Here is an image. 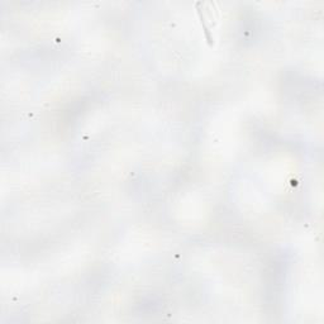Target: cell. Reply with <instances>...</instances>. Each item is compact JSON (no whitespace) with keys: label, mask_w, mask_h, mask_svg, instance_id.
<instances>
[{"label":"cell","mask_w":324,"mask_h":324,"mask_svg":"<svg viewBox=\"0 0 324 324\" xmlns=\"http://www.w3.org/2000/svg\"><path fill=\"white\" fill-rule=\"evenodd\" d=\"M195 9H196V12H198L199 18H200V23H202V25H203V31H204L207 42H208L209 46H214V37L211 36L210 29H209V27L207 25V19H205L204 9H203V1H196Z\"/></svg>","instance_id":"6da1fadb"}]
</instances>
